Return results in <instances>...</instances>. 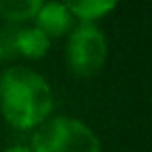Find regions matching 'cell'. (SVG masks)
<instances>
[{
    "mask_svg": "<svg viewBox=\"0 0 152 152\" xmlns=\"http://www.w3.org/2000/svg\"><path fill=\"white\" fill-rule=\"evenodd\" d=\"M54 106V94L48 79L29 67H9L0 75V113L4 121L29 131L44 123Z\"/></svg>",
    "mask_w": 152,
    "mask_h": 152,
    "instance_id": "6da1fadb",
    "label": "cell"
},
{
    "mask_svg": "<svg viewBox=\"0 0 152 152\" xmlns=\"http://www.w3.org/2000/svg\"><path fill=\"white\" fill-rule=\"evenodd\" d=\"M34 152H102L96 131L75 117H48L34 129Z\"/></svg>",
    "mask_w": 152,
    "mask_h": 152,
    "instance_id": "7a4b0ae2",
    "label": "cell"
},
{
    "mask_svg": "<svg viewBox=\"0 0 152 152\" xmlns=\"http://www.w3.org/2000/svg\"><path fill=\"white\" fill-rule=\"evenodd\" d=\"M108 40L96 23H75L67 34L65 63L75 77H94L104 69Z\"/></svg>",
    "mask_w": 152,
    "mask_h": 152,
    "instance_id": "3957f363",
    "label": "cell"
},
{
    "mask_svg": "<svg viewBox=\"0 0 152 152\" xmlns=\"http://www.w3.org/2000/svg\"><path fill=\"white\" fill-rule=\"evenodd\" d=\"M34 21H36L34 27H38L50 40L67 36L77 23L73 19V15L67 11V7L63 2H58V0H44V4L36 13Z\"/></svg>",
    "mask_w": 152,
    "mask_h": 152,
    "instance_id": "277c9868",
    "label": "cell"
},
{
    "mask_svg": "<svg viewBox=\"0 0 152 152\" xmlns=\"http://www.w3.org/2000/svg\"><path fill=\"white\" fill-rule=\"evenodd\" d=\"M9 40H2L0 38V44L2 48L9 44L17 54H21L23 58H29V61H40L48 54L50 50V38L44 36L38 27H17V29H9Z\"/></svg>",
    "mask_w": 152,
    "mask_h": 152,
    "instance_id": "5b68a950",
    "label": "cell"
},
{
    "mask_svg": "<svg viewBox=\"0 0 152 152\" xmlns=\"http://www.w3.org/2000/svg\"><path fill=\"white\" fill-rule=\"evenodd\" d=\"M58 2L67 7L77 23H96L117 9L119 0H58Z\"/></svg>",
    "mask_w": 152,
    "mask_h": 152,
    "instance_id": "8992f818",
    "label": "cell"
},
{
    "mask_svg": "<svg viewBox=\"0 0 152 152\" xmlns=\"http://www.w3.org/2000/svg\"><path fill=\"white\" fill-rule=\"evenodd\" d=\"M44 0H0V19L7 23H25L36 17Z\"/></svg>",
    "mask_w": 152,
    "mask_h": 152,
    "instance_id": "52a82bcc",
    "label": "cell"
},
{
    "mask_svg": "<svg viewBox=\"0 0 152 152\" xmlns=\"http://www.w3.org/2000/svg\"><path fill=\"white\" fill-rule=\"evenodd\" d=\"M2 152H34L29 146H25V144H15V146H9V148H4Z\"/></svg>",
    "mask_w": 152,
    "mask_h": 152,
    "instance_id": "ba28073f",
    "label": "cell"
},
{
    "mask_svg": "<svg viewBox=\"0 0 152 152\" xmlns=\"http://www.w3.org/2000/svg\"><path fill=\"white\" fill-rule=\"evenodd\" d=\"M2 56H4V50H2V44H0V61H2Z\"/></svg>",
    "mask_w": 152,
    "mask_h": 152,
    "instance_id": "9c48e42d",
    "label": "cell"
}]
</instances>
